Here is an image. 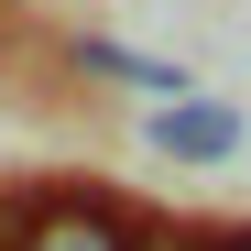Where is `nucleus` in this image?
I'll use <instances>...</instances> for the list:
<instances>
[{
	"label": "nucleus",
	"mask_w": 251,
	"mask_h": 251,
	"mask_svg": "<svg viewBox=\"0 0 251 251\" xmlns=\"http://www.w3.org/2000/svg\"><path fill=\"white\" fill-rule=\"evenodd\" d=\"M142 142H153L164 164H229V153H240V109H219V99H175V109L142 120Z\"/></svg>",
	"instance_id": "obj_1"
},
{
	"label": "nucleus",
	"mask_w": 251,
	"mask_h": 251,
	"mask_svg": "<svg viewBox=\"0 0 251 251\" xmlns=\"http://www.w3.org/2000/svg\"><path fill=\"white\" fill-rule=\"evenodd\" d=\"M76 66H88V76H109V88H142L153 109H175V99H197L175 55H142V44H109V33H76Z\"/></svg>",
	"instance_id": "obj_2"
},
{
	"label": "nucleus",
	"mask_w": 251,
	"mask_h": 251,
	"mask_svg": "<svg viewBox=\"0 0 251 251\" xmlns=\"http://www.w3.org/2000/svg\"><path fill=\"white\" fill-rule=\"evenodd\" d=\"M22 251H131V219L109 197H44V219H33Z\"/></svg>",
	"instance_id": "obj_3"
},
{
	"label": "nucleus",
	"mask_w": 251,
	"mask_h": 251,
	"mask_svg": "<svg viewBox=\"0 0 251 251\" xmlns=\"http://www.w3.org/2000/svg\"><path fill=\"white\" fill-rule=\"evenodd\" d=\"M131 251H219V229H186V219H131Z\"/></svg>",
	"instance_id": "obj_4"
},
{
	"label": "nucleus",
	"mask_w": 251,
	"mask_h": 251,
	"mask_svg": "<svg viewBox=\"0 0 251 251\" xmlns=\"http://www.w3.org/2000/svg\"><path fill=\"white\" fill-rule=\"evenodd\" d=\"M219 251H251V229H219Z\"/></svg>",
	"instance_id": "obj_5"
}]
</instances>
